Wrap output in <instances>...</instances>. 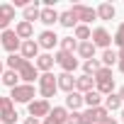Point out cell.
<instances>
[{"label": "cell", "instance_id": "cell-1", "mask_svg": "<svg viewBox=\"0 0 124 124\" xmlns=\"http://www.w3.org/2000/svg\"><path fill=\"white\" fill-rule=\"evenodd\" d=\"M93 80H95V90L105 97V95H109V93H114V76H112V68H100L95 76H93Z\"/></svg>", "mask_w": 124, "mask_h": 124}, {"label": "cell", "instance_id": "cell-2", "mask_svg": "<svg viewBox=\"0 0 124 124\" xmlns=\"http://www.w3.org/2000/svg\"><path fill=\"white\" fill-rule=\"evenodd\" d=\"M37 90H39L41 100H51V97L58 93V88H56V76H54V73H39Z\"/></svg>", "mask_w": 124, "mask_h": 124}, {"label": "cell", "instance_id": "cell-3", "mask_svg": "<svg viewBox=\"0 0 124 124\" xmlns=\"http://www.w3.org/2000/svg\"><path fill=\"white\" fill-rule=\"evenodd\" d=\"M34 95H37L34 85L20 83L17 88H12V90H10V102H12V105H29V102L34 100Z\"/></svg>", "mask_w": 124, "mask_h": 124}, {"label": "cell", "instance_id": "cell-4", "mask_svg": "<svg viewBox=\"0 0 124 124\" xmlns=\"http://www.w3.org/2000/svg\"><path fill=\"white\" fill-rule=\"evenodd\" d=\"M54 61H56V66L61 68V73H76V68L80 66V61L73 54H66V51H56Z\"/></svg>", "mask_w": 124, "mask_h": 124}, {"label": "cell", "instance_id": "cell-5", "mask_svg": "<svg viewBox=\"0 0 124 124\" xmlns=\"http://www.w3.org/2000/svg\"><path fill=\"white\" fill-rule=\"evenodd\" d=\"M71 12H73V17L78 20V24H88V27H90V22H93V20H97V15H95V8H90V5H83V3H76V5L71 8Z\"/></svg>", "mask_w": 124, "mask_h": 124}, {"label": "cell", "instance_id": "cell-6", "mask_svg": "<svg viewBox=\"0 0 124 124\" xmlns=\"http://www.w3.org/2000/svg\"><path fill=\"white\" fill-rule=\"evenodd\" d=\"M90 41H93V46L95 49H112V34L105 29V27H95L93 29V34H90Z\"/></svg>", "mask_w": 124, "mask_h": 124}, {"label": "cell", "instance_id": "cell-7", "mask_svg": "<svg viewBox=\"0 0 124 124\" xmlns=\"http://www.w3.org/2000/svg\"><path fill=\"white\" fill-rule=\"evenodd\" d=\"M27 112H29V117H34V119H44V117L51 112V102H49V100H41V97H34V100L27 105Z\"/></svg>", "mask_w": 124, "mask_h": 124}, {"label": "cell", "instance_id": "cell-8", "mask_svg": "<svg viewBox=\"0 0 124 124\" xmlns=\"http://www.w3.org/2000/svg\"><path fill=\"white\" fill-rule=\"evenodd\" d=\"M20 39L15 34V29H5V32H0V46H3L8 54H17L20 51Z\"/></svg>", "mask_w": 124, "mask_h": 124}, {"label": "cell", "instance_id": "cell-9", "mask_svg": "<svg viewBox=\"0 0 124 124\" xmlns=\"http://www.w3.org/2000/svg\"><path fill=\"white\" fill-rule=\"evenodd\" d=\"M37 44H39V49H44V54H49L51 49H56V46H58V34H56L54 29H44V32L39 34Z\"/></svg>", "mask_w": 124, "mask_h": 124}, {"label": "cell", "instance_id": "cell-10", "mask_svg": "<svg viewBox=\"0 0 124 124\" xmlns=\"http://www.w3.org/2000/svg\"><path fill=\"white\" fill-rule=\"evenodd\" d=\"M17 76H20V83H27V85H34V80H39V71L34 68V63H29V61L22 63Z\"/></svg>", "mask_w": 124, "mask_h": 124}, {"label": "cell", "instance_id": "cell-11", "mask_svg": "<svg viewBox=\"0 0 124 124\" xmlns=\"http://www.w3.org/2000/svg\"><path fill=\"white\" fill-rule=\"evenodd\" d=\"M24 61H29V63H32V58H37L39 54H41V49H39V44L34 41V39H27V41H22L20 44V51H17Z\"/></svg>", "mask_w": 124, "mask_h": 124}, {"label": "cell", "instance_id": "cell-12", "mask_svg": "<svg viewBox=\"0 0 124 124\" xmlns=\"http://www.w3.org/2000/svg\"><path fill=\"white\" fill-rule=\"evenodd\" d=\"M12 20H15V5L12 3H0V32L10 29Z\"/></svg>", "mask_w": 124, "mask_h": 124}, {"label": "cell", "instance_id": "cell-13", "mask_svg": "<svg viewBox=\"0 0 124 124\" xmlns=\"http://www.w3.org/2000/svg\"><path fill=\"white\" fill-rule=\"evenodd\" d=\"M54 54H39L37 58H34V68L39 71V73H51L54 71Z\"/></svg>", "mask_w": 124, "mask_h": 124}, {"label": "cell", "instance_id": "cell-14", "mask_svg": "<svg viewBox=\"0 0 124 124\" xmlns=\"http://www.w3.org/2000/svg\"><path fill=\"white\" fill-rule=\"evenodd\" d=\"M56 88L63 90L66 95L73 93V90H76V76H73V73H58V76H56Z\"/></svg>", "mask_w": 124, "mask_h": 124}, {"label": "cell", "instance_id": "cell-15", "mask_svg": "<svg viewBox=\"0 0 124 124\" xmlns=\"http://www.w3.org/2000/svg\"><path fill=\"white\" fill-rule=\"evenodd\" d=\"M95 15H97V20H102V22H112V20L117 17V8H114L112 3H100V5L95 8Z\"/></svg>", "mask_w": 124, "mask_h": 124}, {"label": "cell", "instance_id": "cell-16", "mask_svg": "<svg viewBox=\"0 0 124 124\" xmlns=\"http://www.w3.org/2000/svg\"><path fill=\"white\" fill-rule=\"evenodd\" d=\"M63 107H66L68 112H80V109L85 107V105H83V95H80V93H76V90H73V93H68V95L63 97Z\"/></svg>", "mask_w": 124, "mask_h": 124}, {"label": "cell", "instance_id": "cell-17", "mask_svg": "<svg viewBox=\"0 0 124 124\" xmlns=\"http://www.w3.org/2000/svg\"><path fill=\"white\" fill-rule=\"evenodd\" d=\"M15 34H17V39H20V41H27V39H32V37H34V24H32V22L20 20V22L15 24Z\"/></svg>", "mask_w": 124, "mask_h": 124}, {"label": "cell", "instance_id": "cell-18", "mask_svg": "<svg viewBox=\"0 0 124 124\" xmlns=\"http://www.w3.org/2000/svg\"><path fill=\"white\" fill-rule=\"evenodd\" d=\"M39 10H41V3H39V0H34V3H29L27 8H22V20L24 22H37L39 20Z\"/></svg>", "mask_w": 124, "mask_h": 124}, {"label": "cell", "instance_id": "cell-19", "mask_svg": "<svg viewBox=\"0 0 124 124\" xmlns=\"http://www.w3.org/2000/svg\"><path fill=\"white\" fill-rule=\"evenodd\" d=\"M39 22L46 24V27L56 24V22H58V10H56V8H41V10H39Z\"/></svg>", "mask_w": 124, "mask_h": 124}, {"label": "cell", "instance_id": "cell-20", "mask_svg": "<svg viewBox=\"0 0 124 124\" xmlns=\"http://www.w3.org/2000/svg\"><path fill=\"white\" fill-rule=\"evenodd\" d=\"M102 107L112 114V112H119L124 105H122V100H119V95L117 93H109V95H105V100H102Z\"/></svg>", "mask_w": 124, "mask_h": 124}, {"label": "cell", "instance_id": "cell-21", "mask_svg": "<svg viewBox=\"0 0 124 124\" xmlns=\"http://www.w3.org/2000/svg\"><path fill=\"white\" fill-rule=\"evenodd\" d=\"M76 54H78L83 61H88V58H95L97 49L93 46V41H78V49H76Z\"/></svg>", "mask_w": 124, "mask_h": 124}, {"label": "cell", "instance_id": "cell-22", "mask_svg": "<svg viewBox=\"0 0 124 124\" xmlns=\"http://www.w3.org/2000/svg\"><path fill=\"white\" fill-rule=\"evenodd\" d=\"M90 90H95V80H93L90 76H78V78H76V93L85 95V93H90Z\"/></svg>", "mask_w": 124, "mask_h": 124}, {"label": "cell", "instance_id": "cell-23", "mask_svg": "<svg viewBox=\"0 0 124 124\" xmlns=\"http://www.w3.org/2000/svg\"><path fill=\"white\" fill-rule=\"evenodd\" d=\"M78 41L73 37H58V51H66V54H76Z\"/></svg>", "mask_w": 124, "mask_h": 124}, {"label": "cell", "instance_id": "cell-24", "mask_svg": "<svg viewBox=\"0 0 124 124\" xmlns=\"http://www.w3.org/2000/svg\"><path fill=\"white\" fill-rule=\"evenodd\" d=\"M17 109H15V105H10V107H5L3 112H0V124H17Z\"/></svg>", "mask_w": 124, "mask_h": 124}, {"label": "cell", "instance_id": "cell-25", "mask_svg": "<svg viewBox=\"0 0 124 124\" xmlns=\"http://www.w3.org/2000/svg\"><path fill=\"white\" fill-rule=\"evenodd\" d=\"M0 83H3L5 88H10V90H12V88H17V85H20V76H17L15 71H8V68H5V71H3V78H0Z\"/></svg>", "mask_w": 124, "mask_h": 124}, {"label": "cell", "instance_id": "cell-26", "mask_svg": "<svg viewBox=\"0 0 124 124\" xmlns=\"http://www.w3.org/2000/svg\"><path fill=\"white\" fill-rule=\"evenodd\" d=\"M90 34H93V29L88 24H76L73 27V39L76 41H90Z\"/></svg>", "mask_w": 124, "mask_h": 124}, {"label": "cell", "instance_id": "cell-27", "mask_svg": "<svg viewBox=\"0 0 124 124\" xmlns=\"http://www.w3.org/2000/svg\"><path fill=\"white\" fill-rule=\"evenodd\" d=\"M102 100H105V97H102L97 90H90V93H85V95H83V105H85V107H100V105H102Z\"/></svg>", "mask_w": 124, "mask_h": 124}, {"label": "cell", "instance_id": "cell-28", "mask_svg": "<svg viewBox=\"0 0 124 124\" xmlns=\"http://www.w3.org/2000/svg\"><path fill=\"white\" fill-rule=\"evenodd\" d=\"M100 68H102L100 58H88V61H83V76H90V78H93Z\"/></svg>", "mask_w": 124, "mask_h": 124}, {"label": "cell", "instance_id": "cell-29", "mask_svg": "<svg viewBox=\"0 0 124 124\" xmlns=\"http://www.w3.org/2000/svg\"><path fill=\"white\" fill-rule=\"evenodd\" d=\"M85 109H88V114H90L93 124H102V119H105V117L109 114V112H107V109H105L102 105H100V107H85Z\"/></svg>", "mask_w": 124, "mask_h": 124}, {"label": "cell", "instance_id": "cell-30", "mask_svg": "<svg viewBox=\"0 0 124 124\" xmlns=\"http://www.w3.org/2000/svg\"><path fill=\"white\" fill-rule=\"evenodd\" d=\"M3 63L8 66V71H15V73H17V71L22 68V63H24V58H22L20 54H10V56L3 61Z\"/></svg>", "mask_w": 124, "mask_h": 124}, {"label": "cell", "instance_id": "cell-31", "mask_svg": "<svg viewBox=\"0 0 124 124\" xmlns=\"http://www.w3.org/2000/svg\"><path fill=\"white\" fill-rule=\"evenodd\" d=\"M58 24H61V27H66V29H73V27L78 24V20L73 17L71 10H66V12H58Z\"/></svg>", "mask_w": 124, "mask_h": 124}, {"label": "cell", "instance_id": "cell-32", "mask_svg": "<svg viewBox=\"0 0 124 124\" xmlns=\"http://www.w3.org/2000/svg\"><path fill=\"white\" fill-rule=\"evenodd\" d=\"M100 63H102L105 68H112V66L117 63V51H114V49H105L102 56H100Z\"/></svg>", "mask_w": 124, "mask_h": 124}, {"label": "cell", "instance_id": "cell-33", "mask_svg": "<svg viewBox=\"0 0 124 124\" xmlns=\"http://www.w3.org/2000/svg\"><path fill=\"white\" fill-rule=\"evenodd\" d=\"M56 122H61V124H66V119H68V109L63 107V105H58V107H51V112H49Z\"/></svg>", "mask_w": 124, "mask_h": 124}, {"label": "cell", "instance_id": "cell-34", "mask_svg": "<svg viewBox=\"0 0 124 124\" xmlns=\"http://www.w3.org/2000/svg\"><path fill=\"white\" fill-rule=\"evenodd\" d=\"M112 44L117 46V51H119V49H124V22L117 27V32H114V37H112Z\"/></svg>", "mask_w": 124, "mask_h": 124}, {"label": "cell", "instance_id": "cell-35", "mask_svg": "<svg viewBox=\"0 0 124 124\" xmlns=\"http://www.w3.org/2000/svg\"><path fill=\"white\" fill-rule=\"evenodd\" d=\"M66 124H83V122H80V112H68Z\"/></svg>", "mask_w": 124, "mask_h": 124}, {"label": "cell", "instance_id": "cell-36", "mask_svg": "<svg viewBox=\"0 0 124 124\" xmlns=\"http://www.w3.org/2000/svg\"><path fill=\"white\" fill-rule=\"evenodd\" d=\"M12 102H10V97H5V95H0V112H3L5 107H10Z\"/></svg>", "mask_w": 124, "mask_h": 124}, {"label": "cell", "instance_id": "cell-37", "mask_svg": "<svg viewBox=\"0 0 124 124\" xmlns=\"http://www.w3.org/2000/svg\"><path fill=\"white\" fill-rule=\"evenodd\" d=\"M102 124H119V122H117V119H114V117H112V114H107V117H105V119H102Z\"/></svg>", "mask_w": 124, "mask_h": 124}, {"label": "cell", "instance_id": "cell-38", "mask_svg": "<svg viewBox=\"0 0 124 124\" xmlns=\"http://www.w3.org/2000/svg\"><path fill=\"white\" fill-rule=\"evenodd\" d=\"M24 124H41V119H34V117H27Z\"/></svg>", "mask_w": 124, "mask_h": 124}, {"label": "cell", "instance_id": "cell-39", "mask_svg": "<svg viewBox=\"0 0 124 124\" xmlns=\"http://www.w3.org/2000/svg\"><path fill=\"white\" fill-rule=\"evenodd\" d=\"M117 95H119V100H122V105H124V85H122V88L117 90Z\"/></svg>", "mask_w": 124, "mask_h": 124}, {"label": "cell", "instance_id": "cell-40", "mask_svg": "<svg viewBox=\"0 0 124 124\" xmlns=\"http://www.w3.org/2000/svg\"><path fill=\"white\" fill-rule=\"evenodd\" d=\"M117 61H124V49H119V51H117Z\"/></svg>", "mask_w": 124, "mask_h": 124}, {"label": "cell", "instance_id": "cell-41", "mask_svg": "<svg viewBox=\"0 0 124 124\" xmlns=\"http://www.w3.org/2000/svg\"><path fill=\"white\" fill-rule=\"evenodd\" d=\"M117 68H119V73H124V61H117Z\"/></svg>", "mask_w": 124, "mask_h": 124}, {"label": "cell", "instance_id": "cell-42", "mask_svg": "<svg viewBox=\"0 0 124 124\" xmlns=\"http://www.w3.org/2000/svg\"><path fill=\"white\" fill-rule=\"evenodd\" d=\"M3 71H5V63H3V58H0V78H3Z\"/></svg>", "mask_w": 124, "mask_h": 124}, {"label": "cell", "instance_id": "cell-43", "mask_svg": "<svg viewBox=\"0 0 124 124\" xmlns=\"http://www.w3.org/2000/svg\"><path fill=\"white\" fill-rule=\"evenodd\" d=\"M119 117H122V122H124V107H122V109H119Z\"/></svg>", "mask_w": 124, "mask_h": 124}]
</instances>
